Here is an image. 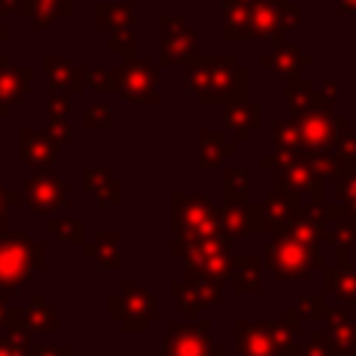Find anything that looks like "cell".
Here are the masks:
<instances>
[{
    "mask_svg": "<svg viewBox=\"0 0 356 356\" xmlns=\"http://www.w3.org/2000/svg\"><path fill=\"white\" fill-rule=\"evenodd\" d=\"M25 325L28 331H42V334H53L58 328V317H56V309L47 306L44 295H36L31 309L25 312Z\"/></svg>",
    "mask_w": 356,
    "mask_h": 356,
    "instance_id": "ffe728a7",
    "label": "cell"
},
{
    "mask_svg": "<svg viewBox=\"0 0 356 356\" xmlns=\"http://www.w3.org/2000/svg\"><path fill=\"white\" fill-rule=\"evenodd\" d=\"M86 192L100 203V206H120L122 203V186L117 181H111L103 170L92 167L86 170V181H83Z\"/></svg>",
    "mask_w": 356,
    "mask_h": 356,
    "instance_id": "ac0fdd59",
    "label": "cell"
},
{
    "mask_svg": "<svg viewBox=\"0 0 356 356\" xmlns=\"http://www.w3.org/2000/svg\"><path fill=\"white\" fill-rule=\"evenodd\" d=\"M172 220L178 239H197V236H222L220 231V211L209 203L206 195H172Z\"/></svg>",
    "mask_w": 356,
    "mask_h": 356,
    "instance_id": "277c9868",
    "label": "cell"
},
{
    "mask_svg": "<svg viewBox=\"0 0 356 356\" xmlns=\"http://www.w3.org/2000/svg\"><path fill=\"white\" fill-rule=\"evenodd\" d=\"M300 356H339V353L334 350L328 331H317V334H312V339H309V345L303 348Z\"/></svg>",
    "mask_w": 356,
    "mask_h": 356,
    "instance_id": "83f0119b",
    "label": "cell"
},
{
    "mask_svg": "<svg viewBox=\"0 0 356 356\" xmlns=\"http://www.w3.org/2000/svg\"><path fill=\"white\" fill-rule=\"evenodd\" d=\"M225 200L228 206H245L248 203V170L245 167H231L225 170Z\"/></svg>",
    "mask_w": 356,
    "mask_h": 356,
    "instance_id": "7402d4cb",
    "label": "cell"
},
{
    "mask_svg": "<svg viewBox=\"0 0 356 356\" xmlns=\"http://www.w3.org/2000/svg\"><path fill=\"white\" fill-rule=\"evenodd\" d=\"M264 264L270 267L275 281H300L312 270L323 267L320 245H309L289 231H273V242L264 248Z\"/></svg>",
    "mask_w": 356,
    "mask_h": 356,
    "instance_id": "6da1fadb",
    "label": "cell"
},
{
    "mask_svg": "<svg viewBox=\"0 0 356 356\" xmlns=\"http://www.w3.org/2000/svg\"><path fill=\"white\" fill-rule=\"evenodd\" d=\"M22 197L19 195H8L3 186H0V228L6 225V217H8V206H14V203H19Z\"/></svg>",
    "mask_w": 356,
    "mask_h": 356,
    "instance_id": "4dcf8cb0",
    "label": "cell"
},
{
    "mask_svg": "<svg viewBox=\"0 0 356 356\" xmlns=\"http://www.w3.org/2000/svg\"><path fill=\"white\" fill-rule=\"evenodd\" d=\"M275 142H278V147H284V150H295V147L303 142V136H300V131H298L295 125L281 122V125H275Z\"/></svg>",
    "mask_w": 356,
    "mask_h": 356,
    "instance_id": "f1b7e54d",
    "label": "cell"
},
{
    "mask_svg": "<svg viewBox=\"0 0 356 356\" xmlns=\"http://www.w3.org/2000/svg\"><path fill=\"white\" fill-rule=\"evenodd\" d=\"M175 256L186 261V273H197L206 278H222L231 270V242L225 236H197V239H175Z\"/></svg>",
    "mask_w": 356,
    "mask_h": 356,
    "instance_id": "3957f363",
    "label": "cell"
},
{
    "mask_svg": "<svg viewBox=\"0 0 356 356\" xmlns=\"http://www.w3.org/2000/svg\"><path fill=\"white\" fill-rule=\"evenodd\" d=\"M44 267V248L25 231H6L0 236V289L17 292L33 273Z\"/></svg>",
    "mask_w": 356,
    "mask_h": 356,
    "instance_id": "7a4b0ae2",
    "label": "cell"
},
{
    "mask_svg": "<svg viewBox=\"0 0 356 356\" xmlns=\"http://www.w3.org/2000/svg\"><path fill=\"white\" fill-rule=\"evenodd\" d=\"M225 122L234 125V128H239L236 139L245 142V139H248V128H253V125L259 122V108H256V106H248V108H231V111L225 114Z\"/></svg>",
    "mask_w": 356,
    "mask_h": 356,
    "instance_id": "484cf974",
    "label": "cell"
},
{
    "mask_svg": "<svg viewBox=\"0 0 356 356\" xmlns=\"http://www.w3.org/2000/svg\"><path fill=\"white\" fill-rule=\"evenodd\" d=\"M298 314L303 317V320H323L325 317V312H328V306H323V295H306V298H300L298 300Z\"/></svg>",
    "mask_w": 356,
    "mask_h": 356,
    "instance_id": "4316f807",
    "label": "cell"
},
{
    "mask_svg": "<svg viewBox=\"0 0 356 356\" xmlns=\"http://www.w3.org/2000/svg\"><path fill=\"white\" fill-rule=\"evenodd\" d=\"M111 317L125 328V331H145L150 320H159V300L150 289L139 284H122L117 295L108 298Z\"/></svg>",
    "mask_w": 356,
    "mask_h": 356,
    "instance_id": "5b68a950",
    "label": "cell"
},
{
    "mask_svg": "<svg viewBox=\"0 0 356 356\" xmlns=\"http://www.w3.org/2000/svg\"><path fill=\"white\" fill-rule=\"evenodd\" d=\"M300 136L312 150H325L337 139V122L325 111H306L300 117Z\"/></svg>",
    "mask_w": 356,
    "mask_h": 356,
    "instance_id": "7c38bea8",
    "label": "cell"
},
{
    "mask_svg": "<svg viewBox=\"0 0 356 356\" xmlns=\"http://www.w3.org/2000/svg\"><path fill=\"white\" fill-rule=\"evenodd\" d=\"M47 231L56 234L61 242H70V245H81L83 236H86L83 220H78V217H70V220H56V217H50V220H47Z\"/></svg>",
    "mask_w": 356,
    "mask_h": 356,
    "instance_id": "cb8c5ba5",
    "label": "cell"
},
{
    "mask_svg": "<svg viewBox=\"0 0 356 356\" xmlns=\"http://www.w3.org/2000/svg\"><path fill=\"white\" fill-rule=\"evenodd\" d=\"M295 197L284 195V192H273L270 197H264L259 203V217H261V231H278L286 225V220L295 211Z\"/></svg>",
    "mask_w": 356,
    "mask_h": 356,
    "instance_id": "2e32d148",
    "label": "cell"
},
{
    "mask_svg": "<svg viewBox=\"0 0 356 356\" xmlns=\"http://www.w3.org/2000/svg\"><path fill=\"white\" fill-rule=\"evenodd\" d=\"M161 356H225V350L222 345H214L209 320H192L164 334Z\"/></svg>",
    "mask_w": 356,
    "mask_h": 356,
    "instance_id": "8992f818",
    "label": "cell"
},
{
    "mask_svg": "<svg viewBox=\"0 0 356 356\" xmlns=\"http://www.w3.org/2000/svg\"><path fill=\"white\" fill-rule=\"evenodd\" d=\"M298 323H300V314H298L295 306L286 309V317L284 320H267V323H261L267 328L275 350L281 356H300V350H298Z\"/></svg>",
    "mask_w": 356,
    "mask_h": 356,
    "instance_id": "4fadbf2b",
    "label": "cell"
},
{
    "mask_svg": "<svg viewBox=\"0 0 356 356\" xmlns=\"http://www.w3.org/2000/svg\"><path fill=\"white\" fill-rule=\"evenodd\" d=\"M67 184L61 175L56 172H42V175H33L22 184L19 189V197L25 200V206L33 211V214H42V217H53L58 209L67 206Z\"/></svg>",
    "mask_w": 356,
    "mask_h": 356,
    "instance_id": "52a82bcc",
    "label": "cell"
},
{
    "mask_svg": "<svg viewBox=\"0 0 356 356\" xmlns=\"http://www.w3.org/2000/svg\"><path fill=\"white\" fill-rule=\"evenodd\" d=\"M325 320L331 323L328 337L339 356H356V323L350 320L348 309H328Z\"/></svg>",
    "mask_w": 356,
    "mask_h": 356,
    "instance_id": "5bb4252c",
    "label": "cell"
},
{
    "mask_svg": "<svg viewBox=\"0 0 356 356\" xmlns=\"http://www.w3.org/2000/svg\"><path fill=\"white\" fill-rule=\"evenodd\" d=\"M312 186H317V189L323 186V178L317 172V164H314V159L295 153V159L286 167H281V175L275 181V192H284V195L300 200V197H309L312 195Z\"/></svg>",
    "mask_w": 356,
    "mask_h": 356,
    "instance_id": "9c48e42d",
    "label": "cell"
},
{
    "mask_svg": "<svg viewBox=\"0 0 356 356\" xmlns=\"http://www.w3.org/2000/svg\"><path fill=\"white\" fill-rule=\"evenodd\" d=\"M228 278L239 295H259L261 289V259L256 256H236L231 259Z\"/></svg>",
    "mask_w": 356,
    "mask_h": 356,
    "instance_id": "9a60e30c",
    "label": "cell"
},
{
    "mask_svg": "<svg viewBox=\"0 0 356 356\" xmlns=\"http://www.w3.org/2000/svg\"><path fill=\"white\" fill-rule=\"evenodd\" d=\"M0 356H31V342H28V325L25 323L8 325V334L0 337Z\"/></svg>",
    "mask_w": 356,
    "mask_h": 356,
    "instance_id": "603a6c76",
    "label": "cell"
},
{
    "mask_svg": "<svg viewBox=\"0 0 356 356\" xmlns=\"http://www.w3.org/2000/svg\"><path fill=\"white\" fill-rule=\"evenodd\" d=\"M172 298H175V303L181 306V312H184L189 320H195L197 312H203V309L220 303V286H217V278H206V275H197V273H186L184 281H175V284H172Z\"/></svg>",
    "mask_w": 356,
    "mask_h": 356,
    "instance_id": "ba28073f",
    "label": "cell"
},
{
    "mask_svg": "<svg viewBox=\"0 0 356 356\" xmlns=\"http://www.w3.org/2000/svg\"><path fill=\"white\" fill-rule=\"evenodd\" d=\"M325 292L345 306L356 303V270H348V267L328 270L325 273Z\"/></svg>",
    "mask_w": 356,
    "mask_h": 356,
    "instance_id": "d6986e66",
    "label": "cell"
},
{
    "mask_svg": "<svg viewBox=\"0 0 356 356\" xmlns=\"http://www.w3.org/2000/svg\"><path fill=\"white\" fill-rule=\"evenodd\" d=\"M31 356H70V345H36Z\"/></svg>",
    "mask_w": 356,
    "mask_h": 356,
    "instance_id": "f546056e",
    "label": "cell"
},
{
    "mask_svg": "<svg viewBox=\"0 0 356 356\" xmlns=\"http://www.w3.org/2000/svg\"><path fill=\"white\" fill-rule=\"evenodd\" d=\"M234 147L222 142V136L217 131H206L200 139H197V161L203 167H217L222 161V156H228Z\"/></svg>",
    "mask_w": 356,
    "mask_h": 356,
    "instance_id": "44dd1931",
    "label": "cell"
},
{
    "mask_svg": "<svg viewBox=\"0 0 356 356\" xmlns=\"http://www.w3.org/2000/svg\"><path fill=\"white\" fill-rule=\"evenodd\" d=\"M122 236L120 231H100L92 245H86V256L95 259L106 270H120L122 264Z\"/></svg>",
    "mask_w": 356,
    "mask_h": 356,
    "instance_id": "e0dca14e",
    "label": "cell"
},
{
    "mask_svg": "<svg viewBox=\"0 0 356 356\" xmlns=\"http://www.w3.org/2000/svg\"><path fill=\"white\" fill-rule=\"evenodd\" d=\"M22 153H25V161H28L31 167H50V164L56 161L58 147H56L53 142H39V139H36V142L31 145V142L25 139V150H22Z\"/></svg>",
    "mask_w": 356,
    "mask_h": 356,
    "instance_id": "d4e9b609",
    "label": "cell"
},
{
    "mask_svg": "<svg viewBox=\"0 0 356 356\" xmlns=\"http://www.w3.org/2000/svg\"><path fill=\"white\" fill-rule=\"evenodd\" d=\"M236 350L239 356H281L261 323L239 320L236 323Z\"/></svg>",
    "mask_w": 356,
    "mask_h": 356,
    "instance_id": "8fae6325",
    "label": "cell"
},
{
    "mask_svg": "<svg viewBox=\"0 0 356 356\" xmlns=\"http://www.w3.org/2000/svg\"><path fill=\"white\" fill-rule=\"evenodd\" d=\"M220 231L231 245L248 239L253 231H261L259 206H225V211H220Z\"/></svg>",
    "mask_w": 356,
    "mask_h": 356,
    "instance_id": "30bf717a",
    "label": "cell"
}]
</instances>
